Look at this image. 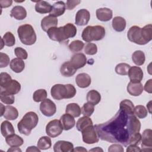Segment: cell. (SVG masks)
<instances>
[{
    "mask_svg": "<svg viewBox=\"0 0 152 152\" xmlns=\"http://www.w3.org/2000/svg\"><path fill=\"white\" fill-rule=\"evenodd\" d=\"M128 93L133 96H138L141 94L143 91L142 84L140 83H133L130 81L126 87Z\"/></svg>",
    "mask_w": 152,
    "mask_h": 152,
    "instance_id": "ffe728a7",
    "label": "cell"
},
{
    "mask_svg": "<svg viewBox=\"0 0 152 152\" xmlns=\"http://www.w3.org/2000/svg\"><path fill=\"white\" fill-rule=\"evenodd\" d=\"M39 122L38 115L34 112H27L17 124L19 132L28 136L31 131L37 125Z\"/></svg>",
    "mask_w": 152,
    "mask_h": 152,
    "instance_id": "7a4b0ae2",
    "label": "cell"
},
{
    "mask_svg": "<svg viewBox=\"0 0 152 152\" xmlns=\"http://www.w3.org/2000/svg\"><path fill=\"white\" fill-rule=\"evenodd\" d=\"M134 114L138 118L144 119L147 116L148 111L144 106L137 105L134 107Z\"/></svg>",
    "mask_w": 152,
    "mask_h": 152,
    "instance_id": "60d3db41",
    "label": "cell"
},
{
    "mask_svg": "<svg viewBox=\"0 0 152 152\" xmlns=\"http://www.w3.org/2000/svg\"><path fill=\"white\" fill-rule=\"evenodd\" d=\"M47 91L45 89H38L36 90L33 95V99L36 102H40L46 99Z\"/></svg>",
    "mask_w": 152,
    "mask_h": 152,
    "instance_id": "b9f144b4",
    "label": "cell"
},
{
    "mask_svg": "<svg viewBox=\"0 0 152 152\" xmlns=\"http://www.w3.org/2000/svg\"><path fill=\"white\" fill-rule=\"evenodd\" d=\"M7 144L11 147H19L24 143L23 139L17 134H12L5 138Z\"/></svg>",
    "mask_w": 152,
    "mask_h": 152,
    "instance_id": "d4e9b609",
    "label": "cell"
},
{
    "mask_svg": "<svg viewBox=\"0 0 152 152\" xmlns=\"http://www.w3.org/2000/svg\"><path fill=\"white\" fill-rule=\"evenodd\" d=\"M87 102L94 105L97 104L101 100V95L99 91L95 90L89 91L86 96Z\"/></svg>",
    "mask_w": 152,
    "mask_h": 152,
    "instance_id": "4dcf8cb0",
    "label": "cell"
},
{
    "mask_svg": "<svg viewBox=\"0 0 152 152\" xmlns=\"http://www.w3.org/2000/svg\"><path fill=\"white\" fill-rule=\"evenodd\" d=\"M73 144L67 141H58L53 145V151L55 152H71L73 151Z\"/></svg>",
    "mask_w": 152,
    "mask_h": 152,
    "instance_id": "5bb4252c",
    "label": "cell"
},
{
    "mask_svg": "<svg viewBox=\"0 0 152 152\" xmlns=\"http://www.w3.org/2000/svg\"><path fill=\"white\" fill-rule=\"evenodd\" d=\"M109 152H124V149L122 145L119 144H114L110 145L108 148Z\"/></svg>",
    "mask_w": 152,
    "mask_h": 152,
    "instance_id": "816d5d0a",
    "label": "cell"
},
{
    "mask_svg": "<svg viewBox=\"0 0 152 152\" xmlns=\"http://www.w3.org/2000/svg\"><path fill=\"white\" fill-rule=\"evenodd\" d=\"M17 33L21 42L26 45H32L36 42V34L31 25H21L17 29Z\"/></svg>",
    "mask_w": 152,
    "mask_h": 152,
    "instance_id": "5b68a950",
    "label": "cell"
},
{
    "mask_svg": "<svg viewBox=\"0 0 152 152\" xmlns=\"http://www.w3.org/2000/svg\"><path fill=\"white\" fill-rule=\"evenodd\" d=\"M151 101H150L147 104V109L148 110V112L150 113H151Z\"/></svg>",
    "mask_w": 152,
    "mask_h": 152,
    "instance_id": "6125c7cd",
    "label": "cell"
},
{
    "mask_svg": "<svg viewBox=\"0 0 152 152\" xmlns=\"http://www.w3.org/2000/svg\"><path fill=\"white\" fill-rule=\"evenodd\" d=\"M151 85H152V80L150 79L145 83L144 85V87H143V88L146 92L148 93H152Z\"/></svg>",
    "mask_w": 152,
    "mask_h": 152,
    "instance_id": "db71d44e",
    "label": "cell"
},
{
    "mask_svg": "<svg viewBox=\"0 0 152 152\" xmlns=\"http://www.w3.org/2000/svg\"><path fill=\"white\" fill-rule=\"evenodd\" d=\"M47 34L50 40L56 41L59 43L64 42L67 40L64 32L63 26L50 28L47 31Z\"/></svg>",
    "mask_w": 152,
    "mask_h": 152,
    "instance_id": "30bf717a",
    "label": "cell"
},
{
    "mask_svg": "<svg viewBox=\"0 0 152 152\" xmlns=\"http://www.w3.org/2000/svg\"><path fill=\"white\" fill-rule=\"evenodd\" d=\"M66 10V4L64 2L59 1L53 4L52 7L51 11L50 12V15L57 17L63 15Z\"/></svg>",
    "mask_w": 152,
    "mask_h": 152,
    "instance_id": "44dd1931",
    "label": "cell"
},
{
    "mask_svg": "<svg viewBox=\"0 0 152 152\" xmlns=\"http://www.w3.org/2000/svg\"><path fill=\"white\" fill-rule=\"evenodd\" d=\"M26 151L28 152V151H36V152H40V150L37 147L35 146H30L28 147L27 149H26Z\"/></svg>",
    "mask_w": 152,
    "mask_h": 152,
    "instance_id": "6f0895ef",
    "label": "cell"
},
{
    "mask_svg": "<svg viewBox=\"0 0 152 152\" xmlns=\"http://www.w3.org/2000/svg\"><path fill=\"white\" fill-rule=\"evenodd\" d=\"M14 53L15 56L20 59H26L28 57V54L27 51L21 48V47H17L14 49Z\"/></svg>",
    "mask_w": 152,
    "mask_h": 152,
    "instance_id": "681fc988",
    "label": "cell"
},
{
    "mask_svg": "<svg viewBox=\"0 0 152 152\" xmlns=\"http://www.w3.org/2000/svg\"><path fill=\"white\" fill-rule=\"evenodd\" d=\"M8 151H21V150L18 147H11L8 150Z\"/></svg>",
    "mask_w": 152,
    "mask_h": 152,
    "instance_id": "94428289",
    "label": "cell"
},
{
    "mask_svg": "<svg viewBox=\"0 0 152 152\" xmlns=\"http://www.w3.org/2000/svg\"><path fill=\"white\" fill-rule=\"evenodd\" d=\"M12 4V1L11 0H5V1H0L1 8H7L10 7Z\"/></svg>",
    "mask_w": 152,
    "mask_h": 152,
    "instance_id": "9f6ffc18",
    "label": "cell"
},
{
    "mask_svg": "<svg viewBox=\"0 0 152 152\" xmlns=\"http://www.w3.org/2000/svg\"><path fill=\"white\" fill-rule=\"evenodd\" d=\"M84 46V43L80 40H74L68 45L69 50L72 52H78L81 51L83 49Z\"/></svg>",
    "mask_w": 152,
    "mask_h": 152,
    "instance_id": "ee69618b",
    "label": "cell"
},
{
    "mask_svg": "<svg viewBox=\"0 0 152 152\" xmlns=\"http://www.w3.org/2000/svg\"><path fill=\"white\" fill-rule=\"evenodd\" d=\"M70 62L77 70L84 67L87 63V58L84 53H77L72 56Z\"/></svg>",
    "mask_w": 152,
    "mask_h": 152,
    "instance_id": "9a60e30c",
    "label": "cell"
},
{
    "mask_svg": "<svg viewBox=\"0 0 152 152\" xmlns=\"http://www.w3.org/2000/svg\"><path fill=\"white\" fill-rule=\"evenodd\" d=\"M130 81L133 83H140L143 78V71L142 69L137 66H131L128 72Z\"/></svg>",
    "mask_w": 152,
    "mask_h": 152,
    "instance_id": "4fadbf2b",
    "label": "cell"
},
{
    "mask_svg": "<svg viewBox=\"0 0 152 152\" xmlns=\"http://www.w3.org/2000/svg\"><path fill=\"white\" fill-rule=\"evenodd\" d=\"M141 36L146 43H148L152 39V25L148 24L141 28Z\"/></svg>",
    "mask_w": 152,
    "mask_h": 152,
    "instance_id": "836d02e7",
    "label": "cell"
},
{
    "mask_svg": "<svg viewBox=\"0 0 152 152\" xmlns=\"http://www.w3.org/2000/svg\"><path fill=\"white\" fill-rule=\"evenodd\" d=\"M127 37L130 42L135 44L140 45L147 44L141 36V27L137 26H133L130 27L127 33Z\"/></svg>",
    "mask_w": 152,
    "mask_h": 152,
    "instance_id": "ba28073f",
    "label": "cell"
},
{
    "mask_svg": "<svg viewBox=\"0 0 152 152\" xmlns=\"http://www.w3.org/2000/svg\"><path fill=\"white\" fill-rule=\"evenodd\" d=\"M75 83L79 87L84 88L90 85L91 79L88 74L86 73H80L76 76Z\"/></svg>",
    "mask_w": 152,
    "mask_h": 152,
    "instance_id": "d6986e66",
    "label": "cell"
},
{
    "mask_svg": "<svg viewBox=\"0 0 152 152\" xmlns=\"http://www.w3.org/2000/svg\"><path fill=\"white\" fill-rule=\"evenodd\" d=\"M18 116V112L16 107L7 105L5 106V110L4 114V117L5 119L10 121H12L16 119Z\"/></svg>",
    "mask_w": 152,
    "mask_h": 152,
    "instance_id": "f546056e",
    "label": "cell"
},
{
    "mask_svg": "<svg viewBox=\"0 0 152 152\" xmlns=\"http://www.w3.org/2000/svg\"><path fill=\"white\" fill-rule=\"evenodd\" d=\"M63 28L65 36L67 40L75 36L77 30L76 27L73 24L67 23L63 26Z\"/></svg>",
    "mask_w": 152,
    "mask_h": 152,
    "instance_id": "8d00e7d4",
    "label": "cell"
},
{
    "mask_svg": "<svg viewBox=\"0 0 152 152\" xmlns=\"http://www.w3.org/2000/svg\"><path fill=\"white\" fill-rule=\"evenodd\" d=\"M81 132L84 142L87 144H93L99 142V138L96 129L93 125L86 127L81 131Z\"/></svg>",
    "mask_w": 152,
    "mask_h": 152,
    "instance_id": "52a82bcc",
    "label": "cell"
},
{
    "mask_svg": "<svg viewBox=\"0 0 152 152\" xmlns=\"http://www.w3.org/2000/svg\"><path fill=\"white\" fill-rule=\"evenodd\" d=\"M0 107H1V115H0V116H4V114L5 110V106H4L2 103H0Z\"/></svg>",
    "mask_w": 152,
    "mask_h": 152,
    "instance_id": "91938a15",
    "label": "cell"
},
{
    "mask_svg": "<svg viewBox=\"0 0 152 152\" xmlns=\"http://www.w3.org/2000/svg\"><path fill=\"white\" fill-rule=\"evenodd\" d=\"M126 20L124 18L120 17V16H116L115 17L112 22V26L113 28L118 31V32H121L123 31L126 27Z\"/></svg>",
    "mask_w": 152,
    "mask_h": 152,
    "instance_id": "484cf974",
    "label": "cell"
},
{
    "mask_svg": "<svg viewBox=\"0 0 152 152\" xmlns=\"http://www.w3.org/2000/svg\"><path fill=\"white\" fill-rule=\"evenodd\" d=\"M40 110L43 115L50 117L56 113V106L52 100L49 99H46L41 102L40 104Z\"/></svg>",
    "mask_w": 152,
    "mask_h": 152,
    "instance_id": "9c48e42d",
    "label": "cell"
},
{
    "mask_svg": "<svg viewBox=\"0 0 152 152\" xmlns=\"http://www.w3.org/2000/svg\"><path fill=\"white\" fill-rule=\"evenodd\" d=\"M77 69L73 66L70 61L65 62L62 64L60 68V72L64 76L66 77H72L76 72Z\"/></svg>",
    "mask_w": 152,
    "mask_h": 152,
    "instance_id": "cb8c5ba5",
    "label": "cell"
},
{
    "mask_svg": "<svg viewBox=\"0 0 152 152\" xmlns=\"http://www.w3.org/2000/svg\"><path fill=\"white\" fill-rule=\"evenodd\" d=\"M64 130L60 120L53 119L48 123L46 126V134L52 138H55L61 135Z\"/></svg>",
    "mask_w": 152,
    "mask_h": 152,
    "instance_id": "8992f818",
    "label": "cell"
},
{
    "mask_svg": "<svg viewBox=\"0 0 152 152\" xmlns=\"http://www.w3.org/2000/svg\"><path fill=\"white\" fill-rule=\"evenodd\" d=\"M99 138L112 143L128 145L130 137L141 129V122L134 115H129L120 109L109 121L95 125Z\"/></svg>",
    "mask_w": 152,
    "mask_h": 152,
    "instance_id": "6da1fadb",
    "label": "cell"
},
{
    "mask_svg": "<svg viewBox=\"0 0 152 152\" xmlns=\"http://www.w3.org/2000/svg\"><path fill=\"white\" fill-rule=\"evenodd\" d=\"M52 5L45 1H39L35 5V11L40 14H46L51 11Z\"/></svg>",
    "mask_w": 152,
    "mask_h": 152,
    "instance_id": "83f0119b",
    "label": "cell"
},
{
    "mask_svg": "<svg viewBox=\"0 0 152 152\" xmlns=\"http://www.w3.org/2000/svg\"><path fill=\"white\" fill-rule=\"evenodd\" d=\"M58 20L56 17H53L50 15L45 17L41 20V27L44 31H46L52 27H56L58 26Z\"/></svg>",
    "mask_w": 152,
    "mask_h": 152,
    "instance_id": "2e32d148",
    "label": "cell"
},
{
    "mask_svg": "<svg viewBox=\"0 0 152 152\" xmlns=\"http://www.w3.org/2000/svg\"><path fill=\"white\" fill-rule=\"evenodd\" d=\"M84 52L88 55H94L97 52V46L95 43H88L85 45Z\"/></svg>",
    "mask_w": 152,
    "mask_h": 152,
    "instance_id": "bcb514c9",
    "label": "cell"
},
{
    "mask_svg": "<svg viewBox=\"0 0 152 152\" xmlns=\"http://www.w3.org/2000/svg\"><path fill=\"white\" fill-rule=\"evenodd\" d=\"M81 2L80 1H71L68 0L66 2V8L68 10H73L77 5H78Z\"/></svg>",
    "mask_w": 152,
    "mask_h": 152,
    "instance_id": "f5cc1de1",
    "label": "cell"
},
{
    "mask_svg": "<svg viewBox=\"0 0 152 152\" xmlns=\"http://www.w3.org/2000/svg\"><path fill=\"white\" fill-rule=\"evenodd\" d=\"M11 94H16L21 90L20 83L15 80H11L4 88H1Z\"/></svg>",
    "mask_w": 152,
    "mask_h": 152,
    "instance_id": "603a6c76",
    "label": "cell"
},
{
    "mask_svg": "<svg viewBox=\"0 0 152 152\" xmlns=\"http://www.w3.org/2000/svg\"><path fill=\"white\" fill-rule=\"evenodd\" d=\"M1 133L5 138L14 134L15 130L12 124L8 121H3L1 125Z\"/></svg>",
    "mask_w": 152,
    "mask_h": 152,
    "instance_id": "f1b7e54d",
    "label": "cell"
},
{
    "mask_svg": "<svg viewBox=\"0 0 152 152\" xmlns=\"http://www.w3.org/2000/svg\"><path fill=\"white\" fill-rule=\"evenodd\" d=\"M77 91L75 87L71 84H56L53 86L50 89L52 97L58 100L64 99H71L76 94Z\"/></svg>",
    "mask_w": 152,
    "mask_h": 152,
    "instance_id": "3957f363",
    "label": "cell"
},
{
    "mask_svg": "<svg viewBox=\"0 0 152 152\" xmlns=\"http://www.w3.org/2000/svg\"><path fill=\"white\" fill-rule=\"evenodd\" d=\"M12 78L10 74L7 72H1L0 74V86L1 88H4L11 80Z\"/></svg>",
    "mask_w": 152,
    "mask_h": 152,
    "instance_id": "7dc6e473",
    "label": "cell"
},
{
    "mask_svg": "<svg viewBox=\"0 0 152 152\" xmlns=\"http://www.w3.org/2000/svg\"><path fill=\"white\" fill-rule=\"evenodd\" d=\"M119 109H122L128 114L134 115V106L133 103L130 100L125 99L121 101L119 104Z\"/></svg>",
    "mask_w": 152,
    "mask_h": 152,
    "instance_id": "d590c367",
    "label": "cell"
},
{
    "mask_svg": "<svg viewBox=\"0 0 152 152\" xmlns=\"http://www.w3.org/2000/svg\"><path fill=\"white\" fill-rule=\"evenodd\" d=\"M132 60L135 65L138 66L142 65L145 60L144 53L142 50H135L132 54Z\"/></svg>",
    "mask_w": 152,
    "mask_h": 152,
    "instance_id": "d6a6232c",
    "label": "cell"
},
{
    "mask_svg": "<svg viewBox=\"0 0 152 152\" xmlns=\"http://www.w3.org/2000/svg\"><path fill=\"white\" fill-rule=\"evenodd\" d=\"M0 99L2 102L7 104H12L15 101V97L13 94H11L2 90H1L0 93Z\"/></svg>",
    "mask_w": 152,
    "mask_h": 152,
    "instance_id": "f35d334b",
    "label": "cell"
},
{
    "mask_svg": "<svg viewBox=\"0 0 152 152\" xmlns=\"http://www.w3.org/2000/svg\"><path fill=\"white\" fill-rule=\"evenodd\" d=\"M81 113L84 116L90 117L92 115L94 111V105L87 102L85 103L81 107Z\"/></svg>",
    "mask_w": 152,
    "mask_h": 152,
    "instance_id": "f6af8a7d",
    "label": "cell"
},
{
    "mask_svg": "<svg viewBox=\"0 0 152 152\" xmlns=\"http://www.w3.org/2000/svg\"><path fill=\"white\" fill-rule=\"evenodd\" d=\"M141 135L139 132L135 133L132 134L128 141V145H138L141 142Z\"/></svg>",
    "mask_w": 152,
    "mask_h": 152,
    "instance_id": "c3c4849f",
    "label": "cell"
},
{
    "mask_svg": "<svg viewBox=\"0 0 152 152\" xmlns=\"http://www.w3.org/2000/svg\"><path fill=\"white\" fill-rule=\"evenodd\" d=\"M52 142L51 139L48 136H43L39 138L38 140L37 147L41 150H48L51 147Z\"/></svg>",
    "mask_w": 152,
    "mask_h": 152,
    "instance_id": "74e56055",
    "label": "cell"
},
{
    "mask_svg": "<svg viewBox=\"0 0 152 152\" xmlns=\"http://www.w3.org/2000/svg\"><path fill=\"white\" fill-rule=\"evenodd\" d=\"M87 150L84 148L83 147H77L75 148H74L73 151H87Z\"/></svg>",
    "mask_w": 152,
    "mask_h": 152,
    "instance_id": "680465c9",
    "label": "cell"
},
{
    "mask_svg": "<svg viewBox=\"0 0 152 152\" xmlns=\"http://www.w3.org/2000/svg\"><path fill=\"white\" fill-rule=\"evenodd\" d=\"M131 66L126 63H120L116 65L115 67V72L116 74L121 75H128V71Z\"/></svg>",
    "mask_w": 152,
    "mask_h": 152,
    "instance_id": "7bdbcfd3",
    "label": "cell"
},
{
    "mask_svg": "<svg viewBox=\"0 0 152 152\" xmlns=\"http://www.w3.org/2000/svg\"><path fill=\"white\" fill-rule=\"evenodd\" d=\"M105 34V29L103 26L99 25L88 26L84 28L81 37L85 42L90 43L92 41H99L103 39Z\"/></svg>",
    "mask_w": 152,
    "mask_h": 152,
    "instance_id": "277c9868",
    "label": "cell"
},
{
    "mask_svg": "<svg viewBox=\"0 0 152 152\" xmlns=\"http://www.w3.org/2000/svg\"><path fill=\"white\" fill-rule=\"evenodd\" d=\"M1 39L3 40L4 45L7 46L11 47L15 44V37L14 34L10 31H7L5 33Z\"/></svg>",
    "mask_w": 152,
    "mask_h": 152,
    "instance_id": "ab89813d",
    "label": "cell"
},
{
    "mask_svg": "<svg viewBox=\"0 0 152 152\" xmlns=\"http://www.w3.org/2000/svg\"><path fill=\"white\" fill-rule=\"evenodd\" d=\"M141 151H151L152 147V131L151 129H145L141 135Z\"/></svg>",
    "mask_w": 152,
    "mask_h": 152,
    "instance_id": "8fae6325",
    "label": "cell"
},
{
    "mask_svg": "<svg viewBox=\"0 0 152 152\" xmlns=\"http://www.w3.org/2000/svg\"><path fill=\"white\" fill-rule=\"evenodd\" d=\"M10 16L17 20H23L27 17L26 10L22 6L16 5L11 10Z\"/></svg>",
    "mask_w": 152,
    "mask_h": 152,
    "instance_id": "7402d4cb",
    "label": "cell"
},
{
    "mask_svg": "<svg viewBox=\"0 0 152 152\" xmlns=\"http://www.w3.org/2000/svg\"><path fill=\"white\" fill-rule=\"evenodd\" d=\"M103 151V150L102 149V148H100V147H97L96 148H93V149H91V150H90V151Z\"/></svg>",
    "mask_w": 152,
    "mask_h": 152,
    "instance_id": "be15d7a7",
    "label": "cell"
},
{
    "mask_svg": "<svg viewBox=\"0 0 152 152\" xmlns=\"http://www.w3.org/2000/svg\"><path fill=\"white\" fill-rule=\"evenodd\" d=\"M65 112L71 115L72 116L79 117L81 113V109L80 106L75 103H71L67 104L65 109Z\"/></svg>",
    "mask_w": 152,
    "mask_h": 152,
    "instance_id": "1f68e13d",
    "label": "cell"
},
{
    "mask_svg": "<svg viewBox=\"0 0 152 152\" xmlns=\"http://www.w3.org/2000/svg\"><path fill=\"white\" fill-rule=\"evenodd\" d=\"M10 66L11 70H12L14 72L20 73L25 68V63L23 59L16 58L11 61Z\"/></svg>",
    "mask_w": 152,
    "mask_h": 152,
    "instance_id": "4316f807",
    "label": "cell"
},
{
    "mask_svg": "<svg viewBox=\"0 0 152 152\" xmlns=\"http://www.w3.org/2000/svg\"><path fill=\"white\" fill-rule=\"evenodd\" d=\"M90 18V12L86 9H81L78 10L76 13L75 23L77 26H86L88 24Z\"/></svg>",
    "mask_w": 152,
    "mask_h": 152,
    "instance_id": "7c38bea8",
    "label": "cell"
},
{
    "mask_svg": "<svg viewBox=\"0 0 152 152\" xmlns=\"http://www.w3.org/2000/svg\"><path fill=\"white\" fill-rule=\"evenodd\" d=\"M10 58L8 55L5 53H0V68L7 67L10 64Z\"/></svg>",
    "mask_w": 152,
    "mask_h": 152,
    "instance_id": "f907efd6",
    "label": "cell"
},
{
    "mask_svg": "<svg viewBox=\"0 0 152 152\" xmlns=\"http://www.w3.org/2000/svg\"><path fill=\"white\" fill-rule=\"evenodd\" d=\"M60 121L62 124L63 128L65 131L72 129L75 124V121L71 115L69 113H65L61 116Z\"/></svg>",
    "mask_w": 152,
    "mask_h": 152,
    "instance_id": "ac0fdd59",
    "label": "cell"
},
{
    "mask_svg": "<svg viewBox=\"0 0 152 152\" xmlns=\"http://www.w3.org/2000/svg\"><path fill=\"white\" fill-rule=\"evenodd\" d=\"M97 18L101 21H108L113 17L112 10L108 8H100L96 11Z\"/></svg>",
    "mask_w": 152,
    "mask_h": 152,
    "instance_id": "e0dca14e",
    "label": "cell"
},
{
    "mask_svg": "<svg viewBox=\"0 0 152 152\" xmlns=\"http://www.w3.org/2000/svg\"><path fill=\"white\" fill-rule=\"evenodd\" d=\"M126 152L129 151H141V149L137 145H129L126 150Z\"/></svg>",
    "mask_w": 152,
    "mask_h": 152,
    "instance_id": "11a10c76",
    "label": "cell"
},
{
    "mask_svg": "<svg viewBox=\"0 0 152 152\" xmlns=\"http://www.w3.org/2000/svg\"><path fill=\"white\" fill-rule=\"evenodd\" d=\"M91 125H93L92 120L89 117L84 116L78 119L76 123V127L78 131L81 132L84 129Z\"/></svg>",
    "mask_w": 152,
    "mask_h": 152,
    "instance_id": "e575fe53",
    "label": "cell"
}]
</instances>
